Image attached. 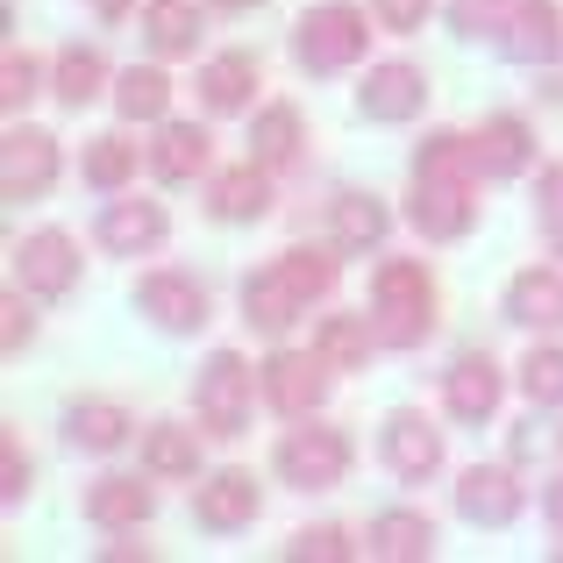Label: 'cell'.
<instances>
[{"label": "cell", "instance_id": "obj_20", "mask_svg": "<svg viewBox=\"0 0 563 563\" xmlns=\"http://www.w3.org/2000/svg\"><path fill=\"white\" fill-rule=\"evenodd\" d=\"M507 321H521V329H563V272H556V264H528V272H514Z\"/></svg>", "mask_w": 563, "mask_h": 563}, {"label": "cell", "instance_id": "obj_13", "mask_svg": "<svg viewBox=\"0 0 563 563\" xmlns=\"http://www.w3.org/2000/svg\"><path fill=\"white\" fill-rule=\"evenodd\" d=\"M93 235H100L108 257H151V250L172 235V221H165V207H157V200H108V207H100V221H93Z\"/></svg>", "mask_w": 563, "mask_h": 563}, {"label": "cell", "instance_id": "obj_21", "mask_svg": "<svg viewBox=\"0 0 563 563\" xmlns=\"http://www.w3.org/2000/svg\"><path fill=\"white\" fill-rule=\"evenodd\" d=\"M428 550H435V528H428V514L393 507V514H378V521L364 528V556H378V563H421Z\"/></svg>", "mask_w": 563, "mask_h": 563}, {"label": "cell", "instance_id": "obj_46", "mask_svg": "<svg viewBox=\"0 0 563 563\" xmlns=\"http://www.w3.org/2000/svg\"><path fill=\"white\" fill-rule=\"evenodd\" d=\"M207 8H229V14H243V8H264V0H207Z\"/></svg>", "mask_w": 563, "mask_h": 563}, {"label": "cell", "instance_id": "obj_7", "mask_svg": "<svg viewBox=\"0 0 563 563\" xmlns=\"http://www.w3.org/2000/svg\"><path fill=\"white\" fill-rule=\"evenodd\" d=\"M14 278H22V292H36V300H65L71 286H79V243H71L65 229H36L14 243Z\"/></svg>", "mask_w": 563, "mask_h": 563}, {"label": "cell", "instance_id": "obj_27", "mask_svg": "<svg viewBox=\"0 0 563 563\" xmlns=\"http://www.w3.org/2000/svg\"><path fill=\"white\" fill-rule=\"evenodd\" d=\"M143 36L157 57H192L200 51V8L192 0H151L143 8Z\"/></svg>", "mask_w": 563, "mask_h": 563}, {"label": "cell", "instance_id": "obj_34", "mask_svg": "<svg viewBox=\"0 0 563 563\" xmlns=\"http://www.w3.org/2000/svg\"><path fill=\"white\" fill-rule=\"evenodd\" d=\"M278 272L292 278V286H300V300H329L335 292V278H343V264H335V250H286V257H278Z\"/></svg>", "mask_w": 563, "mask_h": 563}, {"label": "cell", "instance_id": "obj_42", "mask_svg": "<svg viewBox=\"0 0 563 563\" xmlns=\"http://www.w3.org/2000/svg\"><path fill=\"white\" fill-rule=\"evenodd\" d=\"M0 314H8V321H0V350H8V357H14V350H22L29 335H36V321H29L22 292H8V307H0Z\"/></svg>", "mask_w": 563, "mask_h": 563}, {"label": "cell", "instance_id": "obj_36", "mask_svg": "<svg viewBox=\"0 0 563 563\" xmlns=\"http://www.w3.org/2000/svg\"><path fill=\"white\" fill-rule=\"evenodd\" d=\"M514 8H521V0H450V29L456 36H499Z\"/></svg>", "mask_w": 563, "mask_h": 563}, {"label": "cell", "instance_id": "obj_31", "mask_svg": "<svg viewBox=\"0 0 563 563\" xmlns=\"http://www.w3.org/2000/svg\"><path fill=\"white\" fill-rule=\"evenodd\" d=\"M100 86H108V57H100L93 43L57 51V100H65V108H93Z\"/></svg>", "mask_w": 563, "mask_h": 563}, {"label": "cell", "instance_id": "obj_24", "mask_svg": "<svg viewBox=\"0 0 563 563\" xmlns=\"http://www.w3.org/2000/svg\"><path fill=\"white\" fill-rule=\"evenodd\" d=\"M129 407H114V399H79V407L65 413V442L71 450H93V456H108V450H122L129 442Z\"/></svg>", "mask_w": 563, "mask_h": 563}, {"label": "cell", "instance_id": "obj_8", "mask_svg": "<svg viewBox=\"0 0 563 563\" xmlns=\"http://www.w3.org/2000/svg\"><path fill=\"white\" fill-rule=\"evenodd\" d=\"M378 450H385V471H393L399 485H428L442 471V428L428 421V413L399 407V413H385Z\"/></svg>", "mask_w": 563, "mask_h": 563}, {"label": "cell", "instance_id": "obj_39", "mask_svg": "<svg viewBox=\"0 0 563 563\" xmlns=\"http://www.w3.org/2000/svg\"><path fill=\"white\" fill-rule=\"evenodd\" d=\"M536 214H542V235H550V250H563V165L542 172V186H536Z\"/></svg>", "mask_w": 563, "mask_h": 563}, {"label": "cell", "instance_id": "obj_45", "mask_svg": "<svg viewBox=\"0 0 563 563\" xmlns=\"http://www.w3.org/2000/svg\"><path fill=\"white\" fill-rule=\"evenodd\" d=\"M542 100H556V108H563V57H556V65H542Z\"/></svg>", "mask_w": 563, "mask_h": 563}, {"label": "cell", "instance_id": "obj_44", "mask_svg": "<svg viewBox=\"0 0 563 563\" xmlns=\"http://www.w3.org/2000/svg\"><path fill=\"white\" fill-rule=\"evenodd\" d=\"M542 514H550V521L563 528V471H556V478H550V485H542Z\"/></svg>", "mask_w": 563, "mask_h": 563}, {"label": "cell", "instance_id": "obj_1", "mask_svg": "<svg viewBox=\"0 0 563 563\" xmlns=\"http://www.w3.org/2000/svg\"><path fill=\"white\" fill-rule=\"evenodd\" d=\"M407 221L428 235V243H456V235H471V221H478V157H471V136L435 129V136L413 151Z\"/></svg>", "mask_w": 563, "mask_h": 563}, {"label": "cell", "instance_id": "obj_32", "mask_svg": "<svg viewBox=\"0 0 563 563\" xmlns=\"http://www.w3.org/2000/svg\"><path fill=\"white\" fill-rule=\"evenodd\" d=\"M143 471H151V478H192V471H200L192 428H151V435H143Z\"/></svg>", "mask_w": 563, "mask_h": 563}, {"label": "cell", "instance_id": "obj_6", "mask_svg": "<svg viewBox=\"0 0 563 563\" xmlns=\"http://www.w3.org/2000/svg\"><path fill=\"white\" fill-rule=\"evenodd\" d=\"M192 413L214 442H235L250 428V364L235 350H214L200 364V385H192Z\"/></svg>", "mask_w": 563, "mask_h": 563}, {"label": "cell", "instance_id": "obj_15", "mask_svg": "<svg viewBox=\"0 0 563 563\" xmlns=\"http://www.w3.org/2000/svg\"><path fill=\"white\" fill-rule=\"evenodd\" d=\"M257 507H264V493H257L250 471H214V478L192 493V521H200L207 536H235V528H250Z\"/></svg>", "mask_w": 563, "mask_h": 563}, {"label": "cell", "instance_id": "obj_33", "mask_svg": "<svg viewBox=\"0 0 563 563\" xmlns=\"http://www.w3.org/2000/svg\"><path fill=\"white\" fill-rule=\"evenodd\" d=\"M86 186L93 192H122L129 179H136V143L129 136H93V151H86Z\"/></svg>", "mask_w": 563, "mask_h": 563}, {"label": "cell", "instance_id": "obj_11", "mask_svg": "<svg viewBox=\"0 0 563 563\" xmlns=\"http://www.w3.org/2000/svg\"><path fill=\"white\" fill-rule=\"evenodd\" d=\"M136 307H143V314H151L165 335L207 329V286H200V278H186V272H143V278H136Z\"/></svg>", "mask_w": 563, "mask_h": 563}, {"label": "cell", "instance_id": "obj_17", "mask_svg": "<svg viewBox=\"0 0 563 563\" xmlns=\"http://www.w3.org/2000/svg\"><path fill=\"white\" fill-rule=\"evenodd\" d=\"M471 157H478V179H521L528 157H536V136H528L521 114H493L471 136Z\"/></svg>", "mask_w": 563, "mask_h": 563}, {"label": "cell", "instance_id": "obj_41", "mask_svg": "<svg viewBox=\"0 0 563 563\" xmlns=\"http://www.w3.org/2000/svg\"><path fill=\"white\" fill-rule=\"evenodd\" d=\"M378 29H385V36H413V29H421L428 22V0H378Z\"/></svg>", "mask_w": 563, "mask_h": 563}, {"label": "cell", "instance_id": "obj_30", "mask_svg": "<svg viewBox=\"0 0 563 563\" xmlns=\"http://www.w3.org/2000/svg\"><path fill=\"white\" fill-rule=\"evenodd\" d=\"M314 350L335 364V372H364V364H372V350H385V343H378L372 321H357V314H329V321H321V335H314Z\"/></svg>", "mask_w": 563, "mask_h": 563}, {"label": "cell", "instance_id": "obj_9", "mask_svg": "<svg viewBox=\"0 0 563 563\" xmlns=\"http://www.w3.org/2000/svg\"><path fill=\"white\" fill-rule=\"evenodd\" d=\"M521 507H528V493L507 464H471L464 478H456V514H464L471 528H514Z\"/></svg>", "mask_w": 563, "mask_h": 563}, {"label": "cell", "instance_id": "obj_25", "mask_svg": "<svg viewBox=\"0 0 563 563\" xmlns=\"http://www.w3.org/2000/svg\"><path fill=\"white\" fill-rule=\"evenodd\" d=\"M329 229H335V250H378L393 214H385V200H372V192H335Z\"/></svg>", "mask_w": 563, "mask_h": 563}, {"label": "cell", "instance_id": "obj_12", "mask_svg": "<svg viewBox=\"0 0 563 563\" xmlns=\"http://www.w3.org/2000/svg\"><path fill=\"white\" fill-rule=\"evenodd\" d=\"M51 186H57V136L8 129V143H0V192L8 200H43Z\"/></svg>", "mask_w": 563, "mask_h": 563}, {"label": "cell", "instance_id": "obj_28", "mask_svg": "<svg viewBox=\"0 0 563 563\" xmlns=\"http://www.w3.org/2000/svg\"><path fill=\"white\" fill-rule=\"evenodd\" d=\"M114 108H122V122H172V79L157 65H129L114 79Z\"/></svg>", "mask_w": 563, "mask_h": 563}, {"label": "cell", "instance_id": "obj_43", "mask_svg": "<svg viewBox=\"0 0 563 563\" xmlns=\"http://www.w3.org/2000/svg\"><path fill=\"white\" fill-rule=\"evenodd\" d=\"M0 478H8V485H0L8 499L29 493V456H14V442H0Z\"/></svg>", "mask_w": 563, "mask_h": 563}, {"label": "cell", "instance_id": "obj_38", "mask_svg": "<svg viewBox=\"0 0 563 563\" xmlns=\"http://www.w3.org/2000/svg\"><path fill=\"white\" fill-rule=\"evenodd\" d=\"M286 556H300V563H307V556H314V563H350L357 550H350V536H343V528H300Z\"/></svg>", "mask_w": 563, "mask_h": 563}, {"label": "cell", "instance_id": "obj_5", "mask_svg": "<svg viewBox=\"0 0 563 563\" xmlns=\"http://www.w3.org/2000/svg\"><path fill=\"white\" fill-rule=\"evenodd\" d=\"M350 456L357 450H350L343 428H292L272 450V464H278V478L300 485V493H335V485L350 478Z\"/></svg>", "mask_w": 563, "mask_h": 563}, {"label": "cell", "instance_id": "obj_10", "mask_svg": "<svg viewBox=\"0 0 563 563\" xmlns=\"http://www.w3.org/2000/svg\"><path fill=\"white\" fill-rule=\"evenodd\" d=\"M428 108V71L407 65V57H393V65H372L357 86V114L364 122H413V114Z\"/></svg>", "mask_w": 563, "mask_h": 563}, {"label": "cell", "instance_id": "obj_22", "mask_svg": "<svg viewBox=\"0 0 563 563\" xmlns=\"http://www.w3.org/2000/svg\"><path fill=\"white\" fill-rule=\"evenodd\" d=\"M250 93H257V57H250V51H221V57H207V65H200L207 114H243Z\"/></svg>", "mask_w": 563, "mask_h": 563}, {"label": "cell", "instance_id": "obj_35", "mask_svg": "<svg viewBox=\"0 0 563 563\" xmlns=\"http://www.w3.org/2000/svg\"><path fill=\"white\" fill-rule=\"evenodd\" d=\"M521 393H528V407H563V350L556 343L521 357Z\"/></svg>", "mask_w": 563, "mask_h": 563}, {"label": "cell", "instance_id": "obj_40", "mask_svg": "<svg viewBox=\"0 0 563 563\" xmlns=\"http://www.w3.org/2000/svg\"><path fill=\"white\" fill-rule=\"evenodd\" d=\"M550 456H563V428H536V421H528L521 435H514V464H550Z\"/></svg>", "mask_w": 563, "mask_h": 563}, {"label": "cell", "instance_id": "obj_14", "mask_svg": "<svg viewBox=\"0 0 563 563\" xmlns=\"http://www.w3.org/2000/svg\"><path fill=\"white\" fill-rule=\"evenodd\" d=\"M499 51L514 57V65H556L563 57V8L556 0H521V8L507 14V29H499Z\"/></svg>", "mask_w": 563, "mask_h": 563}, {"label": "cell", "instance_id": "obj_37", "mask_svg": "<svg viewBox=\"0 0 563 563\" xmlns=\"http://www.w3.org/2000/svg\"><path fill=\"white\" fill-rule=\"evenodd\" d=\"M36 86H43V65L29 51H8V57H0V100H8V108L36 100Z\"/></svg>", "mask_w": 563, "mask_h": 563}, {"label": "cell", "instance_id": "obj_26", "mask_svg": "<svg viewBox=\"0 0 563 563\" xmlns=\"http://www.w3.org/2000/svg\"><path fill=\"white\" fill-rule=\"evenodd\" d=\"M151 485H136V478H100L93 493H86V521L93 528H143L151 521Z\"/></svg>", "mask_w": 563, "mask_h": 563}, {"label": "cell", "instance_id": "obj_4", "mask_svg": "<svg viewBox=\"0 0 563 563\" xmlns=\"http://www.w3.org/2000/svg\"><path fill=\"white\" fill-rule=\"evenodd\" d=\"M329 378H335V364L321 357V350H272V357L257 364L264 399H272L286 421H314L321 399H329Z\"/></svg>", "mask_w": 563, "mask_h": 563}, {"label": "cell", "instance_id": "obj_19", "mask_svg": "<svg viewBox=\"0 0 563 563\" xmlns=\"http://www.w3.org/2000/svg\"><path fill=\"white\" fill-rule=\"evenodd\" d=\"M207 214L214 221H264L272 214V165H229L214 179V192H207Z\"/></svg>", "mask_w": 563, "mask_h": 563}, {"label": "cell", "instance_id": "obj_2", "mask_svg": "<svg viewBox=\"0 0 563 563\" xmlns=\"http://www.w3.org/2000/svg\"><path fill=\"white\" fill-rule=\"evenodd\" d=\"M372 329L385 350H421L435 335V278L413 257H385L372 278Z\"/></svg>", "mask_w": 563, "mask_h": 563}, {"label": "cell", "instance_id": "obj_16", "mask_svg": "<svg viewBox=\"0 0 563 563\" xmlns=\"http://www.w3.org/2000/svg\"><path fill=\"white\" fill-rule=\"evenodd\" d=\"M499 393H507V378H499V364L485 357V350H471V357L450 364V378H442V407L456 413V421H493L499 413Z\"/></svg>", "mask_w": 563, "mask_h": 563}, {"label": "cell", "instance_id": "obj_18", "mask_svg": "<svg viewBox=\"0 0 563 563\" xmlns=\"http://www.w3.org/2000/svg\"><path fill=\"white\" fill-rule=\"evenodd\" d=\"M300 314H307V300H300V286H292L278 264H272V272H250V278H243V321H250L257 335H286Z\"/></svg>", "mask_w": 563, "mask_h": 563}, {"label": "cell", "instance_id": "obj_3", "mask_svg": "<svg viewBox=\"0 0 563 563\" xmlns=\"http://www.w3.org/2000/svg\"><path fill=\"white\" fill-rule=\"evenodd\" d=\"M364 43H372V29H364L357 0H321V8H307L300 22H292V57H300V71H314V79L350 71L364 57Z\"/></svg>", "mask_w": 563, "mask_h": 563}, {"label": "cell", "instance_id": "obj_23", "mask_svg": "<svg viewBox=\"0 0 563 563\" xmlns=\"http://www.w3.org/2000/svg\"><path fill=\"white\" fill-rule=\"evenodd\" d=\"M207 151H214V143H207L200 122H165V129H157V143H151V172L165 186H186V179H200V172H207Z\"/></svg>", "mask_w": 563, "mask_h": 563}, {"label": "cell", "instance_id": "obj_29", "mask_svg": "<svg viewBox=\"0 0 563 563\" xmlns=\"http://www.w3.org/2000/svg\"><path fill=\"white\" fill-rule=\"evenodd\" d=\"M250 157L257 165H300V108H286V100H272V108L250 122Z\"/></svg>", "mask_w": 563, "mask_h": 563}]
</instances>
